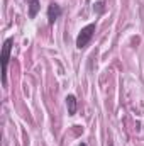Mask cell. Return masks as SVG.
<instances>
[{"instance_id": "cell-4", "label": "cell", "mask_w": 144, "mask_h": 146, "mask_svg": "<svg viewBox=\"0 0 144 146\" xmlns=\"http://www.w3.org/2000/svg\"><path fill=\"white\" fill-rule=\"evenodd\" d=\"M66 107H68V114H70V115H75V114H76L78 102H76V97H75V95H68V97H66Z\"/></svg>"}, {"instance_id": "cell-6", "label": "cell", "mask_w": 144, "mask_h": 146, "mask_svg": "<svg viewBox=\"0 0 144 146\" xmlns=\"http://www.w3.org/2000/svg\"><path fill=\"white\" fill-rule=\"evenodd\" d=\"M80 146H87V143H81V145H80Z\"/></svg>"}, {"instance_id": "cell-2", "label": "cell", "mask_w": 144, "mask_h": 146, "mask_svg": "<svg viewBox=\"0 0 144 146\" xmlns=\"http://www.w3.org/2000/svg\"><path fill=\"white\" fill-rule=\"evenodd\" d=\"M93 34H95V22L85 26V27L80 31V34L76 36V48H78V49H83V48L92 41Z\"/></svg>"}, {"instance_id": "cell-5", "label": "cell", "mask_w": 144, "mask_h": 146, "mask_svg": "<svg viewBox=\"0 0 144 146\" xmlns=\"http://www.w3.org/2000/svg\"><path fill=\"white\" fill-rule=\"evenodd\" d=\"M27 7H29V17L34 19L39 12V0H27Z\"/></svg>"}, {"instance_id": "cell-1", "label": "cell", "mask_w": 144, "mask_h": 146, "mask_svg": "<svg viewBox=\"0 0 144 146\" xmlns=\"http://www.w3.org/2000/svg\"><path fill=\"white\" fill-rule=\"evenodd\" d=\"M12 42H14V39L9 37V39H5V42H3V46H2V85H3V87L7 85V68H9Z\"/></svg>"}, {"instance_id": "cell-3", "label": "cell", "mask_w": 144, "mask_h": 146, "mask_svg": "<svg viewBox=\"0 0 144 146\" xmlns=\"http://www.w3.org/2000/svg\"><path fill=\"white\" fill-rule=\"evenodd\" d=\"M61 7L58 5V3H51L49 7H48V22L49 24H54L59 17H61Z\"/></svg>"}]
</instances>
